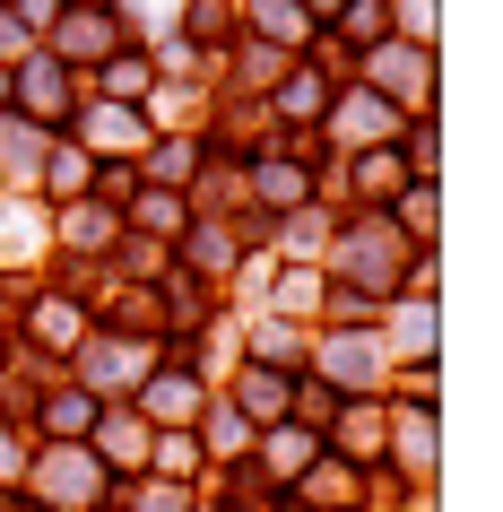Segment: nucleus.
Returning a JSON list of instances; mask_svg holds the SVG:
<instances>
[{
    "label": "nucleus",
    "mask_w": 503,
    "mask_h": 512,
    "mask_svg": "<svg viewBox=\"0 0 503 512\" xmlns=\"http://www.w3.org/2000/svg\"><path fill=\"white\" fill-rule=\"evenodd\" d=\"M417 243H399V226L382 209H365V217H347L339 226V243L321 252L330 270H339V287H356V296H382V287H399V261H408Z\"/></svg>",
    "instance_id": "nucleus-1"
},
{
    "label": "nucleus",
    "mask_w": 503,
    "mask_h": 512,
    "mask_svg": "<svg viewBox=\"0 0 503 512\" xmlns=\"http://www.w3.org/2000/svg\"><path fill=\"white\" fill-rule=\"evenodd\" d=\"M70 113H79V79H70L53 53H35V61H18V70H9V122H27V131L61 139V131H70Z\"/></svg>",
    "instance_id": "nucleus-2"
},
{
    "label": "nucleus",
    "mask_w": 503,
    "mask_h": 512,
    "mask_svg": "<svg viewBox=\"0 0 503 512\" xmlns=\"http://www.w3.org/2000/svg\"><path fill=\"white\" fill-rule=\"evenodd\" d=\"M61 139H70L79 157H96V165H139L157 131H148V113H139V105H79Z\"/></svg>",
    "instance_id": "nucleus-3"
},
{
    "label": "nucleus",
    "mask_w": 503,
    "mask_h": 512,
    "mask_svg": "<svg viewBox=\"0 0 503 512\" xmlns=\"http://www.w3.org/2000/svg\"><path fill=\"white\" fill-rule=\"evenodd\" d=\"M27 486H35V495H27L35 512H44V504H53V512H87L96 495H105V469H96V452H87V443H44Z\"/></svg>",
    "instance_id": "nucleus-4"
},
{
    "label": "nucleus",
    "mask_w": 503,
    "mask_h": 512,
    "mask_svg": "<svg viewBox=\"0 0 503 512\" xmlns=\"http://www.w3.org/2000/svg\"><path fill=\"white\" fill-rule=\"evenodd\" d=\"M356 87H373L382 105H399V96H408V113H434V53H417V44H391V35H382V44L365 53V79H356Z\"/></svg>",
    "instance_id": "nucleus-5"
},
{
    "label": "nucleus",
    "mask_w": 503,
    "mask_h": 512,
    "mask_svg": "<svg viewBox=\"0 0 503 512\" xmlns=\"http://www.w3.org/2000/svg\"><path fill=\"white\" fill-rule=\"evenodd\" d=\"M122 18H113V9H61L53 18V61L61 70H105L113 53H122Z\"/></svg>",
    "instance_id": "nucleus-6"
},
{
    "label": "nucleus",
    "mask_w": 503,
    "mask_h": 512,
    "mask_svg": "<svg viewBox=\"0 0 503 512\" xmlns=\"http://www.w3.org/2000/svg\"><path fill=\"white\" fill-rule=\"evenodd\" d=\"M321 374H330L339 400H373L382 391V339L373 330H330L321 339Z\"/></svg>",
    "instance_id": "nucleus-7"
},
{
    "label": "nucleus",
    "mask_w": 503,
    "mask_h": 512,
    "mask_svg": "<svg viewBox=\"0 0 503 512\" xmlns=\"http://www.w3.org/2000/svg\"><path fill=\"white\" fill-rule=\"evenodd\" d=\"M209 408V382H200V365H157V374L139 382V426L174 434L183 417H200Z\"/></svg>",
    "instance_id": "nucleus-8"
},
{
    "label": "nucleus",
    "mask_w": 503,
    "mask_h": 512,
    "mask_svg": "<svg viewBox=\"0 0 503 512\" xmlns=\"http://www.w3.org/2000/svg\"><path fill=\"white\" fill-rule=\"evenodd\" d=\"M321 122H330V139H347V148H399V122H408V113L382 105L373 87H339V105L321 113Z\"/></svg>",
    "instance_id": "nucleus-9"
},
{
    "label": "nucleus",
    "mask_w": 503,
    "mask_h": 512,
    "mask_svg": "<svg viewBox=\"0 0 503 512\" xmlns=\"http://www.w3.org/2000/svg\"><path fill=\"white\" fill-rule=\"evenodd\" d=\"M27 348L79 356V348H87V304H79V296H53V287H35V296H27Z\"/></svg>",
    "instance_id": "nucleus-10"
},
{
    "label": "nucleus",
    "mask_w": 503,
    "mask_h": 512,
    "mask_svg": "<svg viewBox=\"0 0 503 512\" xmlns=\"http://www.w3.org/2000/svg\"><path fill=\"white\" fill-rule=\"evenodd\" d=\"M252 460H261V486H295V478L321 460V434L295 426V417H278V426L252 434Z\"/></svg>",
    "instance_id": "nucleus-11"
},
{
    "label": "nucleus",
    "mask_w": 503,
    "mask_h": 512,
    "mask_svg": "<svg viewBox=\"0 0 503 512\" xmlns=\"http://www.w3.org/2000/svg\"><path fill=\"white\" fill-rule=\"evenodd\" d=\"M243 183H252V200H261V226H269V217L313 209V165H295V157H252V165H243Z\"/></svg>",
    "instance_id": "nucleus-12"
},
{
    "label": "nucleus",
    "mask_w": 503,
    "mask_h": 512,
    "mask_svg": "<svg viewBox=\"0 0 503 512\" xmlns=\"http://www.w3.org/2000/svg\"><path fill=\"white\" fill-rule=\"evenodd\" d=\"M287 400H295V374H287V365H252V356H243L235 400H226V408L243 417V426H252V434H261V426H278V417H287Z\"/></svg>",
    "instance_id": "nucleus-13"
},
{
    "label": "nucleus",
    "mask_w": 503,
    "mask_h": 512,
    "mask_svg": "<svg viewBox=\"0 0 503 512\" xmlns=\"http://www.w3.org/2000/svg\"><path fill=\"white\" fill-rule=\"evenodd\" d=\"M261 113H278L287 131L313 139V131H321V113H330V79H321L313 61H287V79L269 87V105H261Z\"/></svg>",
    "instance_id": "nucleus-14"
},
{
    "label": "nucleus",
    "mask_w": 503,
    "mask_h": 512,
    "mask_svg": "<svg viewBox=\"0 0 503 512\" xmlns=\"http://www.w3.org/2000/svg\"><path fill=\"white\" fill-rule=\"evenodd\" d=\"M148 443L157 434L139 426V408H96V434H87L96 469H148Z\"/></svg>",
    "instance_id": "nucleus-15"
},
{
    "label": "nucleus",
    "mask_w": 503,
    "mask_h": 512,
    "mask_svg": "<svg viewBox=\"0 0 503 512\" xmlns=\"http://www.w3.org/2000/svg\"><path fill=\"white\" fill-rule=\"evenodd\" d=\"M382 443H391V460L408 469V478H434V452H443V434H434V408H399L382 417Z\"/></svg>",
    "instance_id": "nucleus-16"
},
{
    "label": "nucleus",
    "mask_w": 503,
    "mask_h": 512,
    "mask_svg": "<svg viewBox=\"0 0 503 512\" xmlns=\"http://www.w3.org/2000/svg\"><path fill=\"white\" fill-rule=\"evenodd\" d=\"M96 391H79V382H61V391H44V400H35V434H44V443H87V434H96Z\"/></svg>",
    "instance_id": "nucleus-17"
},
{
    "label": "nucleus",
    "mask_w": 503,
    "mask_h": 512,
    "mask_svg": "<svg viewBox=\"0 0 503 512\" xmlns=\"http://www.w3.org/2000/svg\"><path fill=\"white\" fill-rule=\"evenodd\" d=\"M87 183H96V157H79L70 139H44V157H35V191H44L53 209H70V200H87Z\"/></svg>",
    "instance_id": "nucleus-18"
},
{
    "label": "nucleus",
    "mask_w": 503,
    "mask_h": 512,
    "mask_svg": "<svg viewBox=\"0 0 503 512\" xmlns=\"http://www.w3.org/2000/svg\"><path fill=\"white\" fill-rule=\"evenodd\" d=\"M295 495H304V504H321V512H356L365 478H356V460H347V452H330V443H321V460L295 478Z\"/></svg>",
    "instance_id": "nucleus-19"
},
{
    "label": "nucleus",
    "mask_w": 503,
    "mask_h": 512,
    "mask_svg": "<svg viewBox=\"0 0 503 512\" xmlns=\"http://www.w3.org/2000/svg\"><path fill=\"white\" fill-rule=\"evenodd\" d=\"M347 174H356V200H365V209H391L399 191L417 183V174H408V157H399V148H356V165H347Z\"/></svg>",
    "instance_id": "nucleus-20"
},
{
    "label": "nucleus",
    "mask_w": 503,
    "mask_h": 512,
    "mask_svg": "<svg viewBox=\"0 0 503 512\" xmlns=\"http://www.w3.org/2000/svg\"><path fill=\"white\" fill-rule=\"evenodd\" d=\"M53 235L70 243V252H105V243H122V217H113L105 200H70V209L53 217Z\"/></svg>",
    "instance_id": "nucleus-21"
},
{
    "label": "nucleus",
    "mask_w": 503,
    "mask_h": 512,
    "mask_svg": "<svg viewBox=\"0 0 503 512\" xmlns=\"http://www.w3.org/2000/svg\"><path fill=\"white\" fill-rule=\"evenodd\" d=\"M131 226H139L148 243H165V235H183V226H191V200H183V191L139 183V191H131Z\"/></svg>",
    "instance_id": "nucleus-22"
},
{
    "label": "nucleus",
    "mask_w": 503,
    "mask_h": 512,
    "mask_svg": "<svg viewBox=\"0 0 503 512\" xmlns=\"http://www.w3.org/2000/svg\"><path fill=\"white\" fill-rule=\"evenodd\" d=\"M183 261H191L200 278H226V270H235V226H217V217H191V226H183Z\"/></svg>",
    "instance_id": "nucleus-23"
},
{
    "label": "nucleus",
    "mask_w": 503,
    "mask_h": 512,
    "mask_svg": "<svg viewBox=\"0 0 503 512\" xmlns=\"http://www.w3.org/2000/svg\"><path fill=\"white\" fill-rule=\"evenodd\" d=\"M200 469H209V443H200V434H157V443H148V478H174V486H191L200 478Z\"/></svg>",
    "instance_id": "nucleus-24"
},
{
    "label": "nucleus",
    "mask_w": 503,
    "mask_h": 512,
    "mask_svg": "<svg viewBox=\"0 0 503 512\" xmlns=\"http://www.w3.org/2000/svg\"><path fill=\"white\" fill-rule=\"evenodd\" d=\"M96 79H105V105H148V96H157V61L148 53H113Z\"/></svg>",
    "instance_id": "nucleus-25"
},
{
    "label": "nucleus",
    "mask_w": 503,
    "mask_h": 512,
    "mask_svg": "<svg viewBox=\"0 0 503 512\" xmlns=\"http://www.w3.org/2000/svg\"><path fill=\"white\" fill-rule=\"evenodd\" d=\"M391 348L408 356V365H434V296H408L391 313Z\"/></svg>",
    "instance_id": "nucleus-26"
},
{
    "label": "nucleus",
    "mask_w": 503,
    "mask_h": 512,
    "mask_svg": "<svg viewBox=\"0 0 503 512\" xmlns=\"http://www.w3.org/2000/svg\"><path fill=\"white\" fill-rule=\"evenodd\" d=\"M382 217H391V226H408V243L425 252V243H434V217H443V191H434V183H408Z\"/></svg>",
    "instance_id": "nucleus-27"
},
{
    "label": "nucleus",
    "mask_w": 503,
    "mask_h": 512,
    "mask_svg": "<svg viewBox=\"0 0 503 512\" xmlns=\"http://www.w3.org/2000/svg\"><path fill=\"white\" fill-rule=\"evenodd\" d=\"M382 35H391V0H347L339 18H330V44H382Z\"/></svg>",
    "instance_id": "nucleus-28"
},
{
    "label": "nucleus",
    "mask_w": 503,
    "mask_h": 512,
    "mask_svg": "<svg viewBox=\"0 0 503 512\" xmlns=\"http://www.w3.org/2000/svg\"><path fill=\"white\" fill-rule=\"evenodd\" d=\"M278 44V53H287V44H313V27H304V9H295V0H252V44Z\"/></svg>",
    "instance_id": "nucleus-29"
},
{
    "label": "nucleus",
    "mask_w": 503,
    "mask_h": 512,
    "mask_svg": "<svg viewBox=\"0 0 503 512\" xmlns=\"http://www.w3.org/2000/svg\"><path fill=\"white\" fill-rule=\"evenodd\" d=\"M321 235H330V217H321V209H295V217H287V261L313 270V261H321Z\"/></svg>",
    "instance_id": "nucleus-30"
},
{
    "label": "nucleus",
    "mask_w": 503,
    "mask_h": 512,
    "mask_svg": "<svg viewBox=\"0 0 503 512\" xmlns=\"http://www.w3.org/2000/svg\"><path fill=\"white\" fill-rule=\"evenodd\" d=\"M183 18H191V35H200V44H235V0H191Z\"/></svg>",
    "instance_id": "nucleus-31"
},
{
    "label": "nucleus",
    "mask_w": 503,
    "mask_h": 512,
    "mask_svg": "<svg viewBox=\"0 0 503 512\" xmlns=\"http://www.w3.org/2000/svg\"><path fill=\"white\" fill-rule=\"evenodd\" d=\"M434 157H443V131H434V113H417V122H408V174L434 183Z\"/></svg>",
    "instance_id": "nucleus-32"
},
{
    "label": "nucleus",
    "mask_w": 503,
    "mask_h": 512,
    "mask_svg": "<svg viewBox=\"0 0 503 512\" xmlns=\"http://www.w3.org/2000/svg\"><path fill=\"white\" fill-rule=\"evenodd\" d=\"M44 44H35V27L18 18V9H0V70H18V61H35Z\"/></svg>",
    "instance_id": "nucleus-33"
},
{
    "label": "nucleus",
    "mask_w": 503,
    "mask_h": 512,
    "mask_svg": "<svg viewBox=\"0 0 503 512\" xmlns=\"http://www.w3.org/2000/svg\"><path fill=\"white\" fill-rule=\"evenodd\" d=\"M131 512H191V486H174V478H148V486H131Z\"/></svg>",
    "instance_id": "nucleus-34"
},
{
    "label": "nucleus",
    "mask_w": 503,
    "mask_h": 512,
    "mask_svg": "<svg viewBox=\"0 0 503 512\" xmlns=\"http://www.w3.org/2000/svg\"><path fill=\"white\" fill-rule=\"evenodd\" d=\"M278 304H287V313H321V278H313V270L278 278Z\"/></svg>",
    "instance_id": "nucleus-35"
},
{
    "label": "nucleus",
    "mask_w": 503,
    "mask_h": 512,
    "mask_svg": "<svg viewBox=\"0 0 503 512\" xmlns=\"http://www.w3.org/2000/svg\"><path fill=\"white\" fill-rule=\"evenodd\" d=\"M200 417H209V434H217V452H243V443H252V426H243L235 408H200Z\"/></svg>",
    "instance_id": "nucleus-36"
},
{
    "label": "nucleus",
    "mask_w": 503,
    "mask_h": 512,
    "mask_svg": "<svg viewBox=\"0 0 503 512\" xmlns=\"http://www.w3.org/2000/svg\"><path fill=\"white\" fill-rule=\"evenodd\" d=\"M339 417H347V443H356V452H382V417H373V408H339Z\"/></svg>",
    "instance_id": "nucleus-37"
},
{
    "label": "nucleus",
    "mask_w": 503,
    "mask_h": 512,
    "mask_svg": "<svg viewBox=\"0 0 503 512\" xmlns=\"http://www.w3.org/2000/svg\"><path fill=\"white\" fill-rule=\"evenodd\" d=\"M295 9H304V27L321 35V27H330V18H339V9H347V0H295Z\"/></svg>",
    "instance_id": "nucleus-38"
},
{
    "label": "nucleus",
    "mask_w": 503,
    "mask_h": 512,
    "mask_svg": "<svg viewBox=\"0 0 503 512\" xmlns=\"http://www.w3.org/2000/svg\"><path fill=\"white\" fill-rule=\"evenodd\" d=\"M18 18H27V27H53V18H61V0H18Z\"/></svg>",
    "instance_id": "nucleus-39"
},
{
    "label": "nucleus",
    "mask_w": 503,
    "mask_h": 512,
    "mask_svg": "<svg viewBox=\"0 0 503 512\" xmlns=\"http://www.w3.org/2000/svg\"><path fill=\"white\" fill-rule=\"evenodd\" d=\"M139 9H157V0H113V18H122V27H131Z\"/></svg>",
    "instance_id": "nucleus-40"
},
{
    "label": "nucleus",
    "mask_w": 503,
    "mask_h": 512,
    "mask_svg": "<svg viewBox=\"0 0 503 512\" xmlns=\"http://www.w3.org/2000/svg\"><path fill=\"white\" fill-rule=\"evenodd\" d=\"M61 9H113V0H61Z\"/></svg>",
    "instance_id": "nucleus-41"
},
{
    "label": "nucleus",
    "mask_w": 503,
    "mask_h": 512,
    "mask_svg": "<svg viewBox=\"0 0 503 512\" xmlns=\"http://www.w3.org/2000/svg\"><path fill=\"white\" fill-rule=\"evenodd\" d=\"M0 113H9V70H0Z\"/></svg>",
    "instance_id": "nucleus-42"
}]
</instances>
